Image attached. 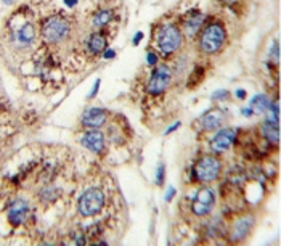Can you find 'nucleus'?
I'll use <instances>...</instances> for the list:
<instances>
[{
	"mask_svg": "<svg viewBox=\"0 0 281 246\" xmlns=\"http://www.w3.org/2000/svg\"><path fill=\"white\" fill-rule=\"evenodd\" d=\"M164 179H166V166L161 163L156 169V184L158 185H163L164 184Z\"/></svg>",
	"mask_w": 281,
	"mask_h": 246,
	"instance_id": "20",
	"label": "nucleus"
},
{
	"mask_svg": "<svg viewBox=\"0 0 281 246\" xmlns=\"http://www.w3.org/2000/svg\"><path fill=\"white\" fill-rule=\"evenodd\" d=\"M262 133H264V137L267 138V142H270L273 145H278L280 143V127H278V123L272 121V119L265 121L262 124Z\"/></svg>",
	"mask_w": 281,
	"mask_h": 246,
	"instance_id": "14",
	"label": "nucleus"
},
{
	"mask_svg": "<svg viewBox=\"0 0 281 246\" xmlns=\"http://www.w3.org/2000/svg\"><path fill=\"white\" fill-rule=\"evenodd\" d=\"M143 39V32L142 31H138L135 36H133V45H138L140 44V40Z\"/></svg>",
	"mask_w": 281,
	"mask_h": 246,
	"instance_id": "28",
	"label": "nucleus"
},
{
	"mask_svg": "<svg viewBox=\"0 0 281 246\" xmlns=\"http://www.w3.org/2000/svg\"><path fill=\"white\" fill-rule=\"evenodd\" d=\"M269 107H270V100L264 94H259L251 100V108L254 111H259V113H264V111L269 110Z\"/></svg>",
	"mask_w": 281,
	"mask_h": 246,
	"instance_id": "17",
	"label": "nucleus"
},
{
	"mask_svg": "<svg viewBox=\"0 0 281 246\" xmlns=\"http://www.w3.org/2000/svg\"><path fill=\"white\" fill-rule=\"evenodd\" d=\"M269 110L272 111V121L278 123V118H280V107H278V102H275V103H270Z\"/></svg>",
	"mask_w": 281,
	"mask_h": 246,
	"instance_id": "22",
	"label": "nucleus"
},
{
	"mask_svg": "<svg viewBox=\"0 0 281 246\" xmlns=\"http://www.w3.org/2000/svg\"><path fill=\"white\" fill-rule=\"evenodd\" d=\"M236 135H238L236 129H222L214 135L210 146H212V150L215 153H223L236 142Z\"/></svg>",
	"mask_w": 281,
	"mask_h": 246,
	"instance_id": "8",
	"label": "nucleus"
},
{
	"mask_svg": "<svg viewBox=\"0 0 281 246\" xmlns=\"http://www.w3.org/2000/svg\"><path fill=\"white\" fill-rule=\"evenodd\" d=\"M116 57V52L114 50H106L103 53V58H106V60H111V58H114Z\"/></svg>",
	"mask_w": 281,
	"mask_h": 246,
	"instance_id": "29",
	"label": "nucleus"
},
{
	"mask_svg": "<svg viewBox=\"0 0 281 246\" xmlns=\"http://www.w3.org/2000/svg\"><path fill=\"white\" fill-rule=\"evenodd\" d=\"M225 123V115L222 110H210L202 118V125L206 130H219Z\"/></svg>",
	"mask_w": 281,
	"mask_h": 246,
	"instance_id": "13",
	"label": "nucleus"
},
{
	"mask_svg": "<svg viewBox=\"0 0 281 246\" xmlns=\"http://www.w3.org/2000/svg\"><path fill=\"white\" fill-rule=\"evenodd\" d=\"M225 40H227V31H225V27L219 23H214L202 32L201 42H199L201 50L209 55L217 53L223 47Z\"/></svg>",
	"mask_w": 281,
	"mask_h": 246,
	"instance_id": "2",
	"label": "nucleus"
},
{
	"mask_svg": "<svg viewBox=\"0 0 281 246\" xmlns=\"http://www.w3.org/2000/svg\"><path fill=\"white\" fill-rule=\"evenodd\" d=\"M252 113H254V110H252L251 107H249V108H243V110H241V115L248 116V118H249V116H251Z\"/></svg>",
	"mask_w": 281,
	"mask_h": 246,
	"instance_id": "31",
	"label": "nucleus"
},
{
	"mask_svg": "<svg viewBox=\"0 0 281 246\" xmlns=\"http://www.w3.org/2000/svg\"><path fill=\"white\" fill-rule=\"evenodd\" d=\"M36 37V29H34L32 24H24L18 32V39L23 42V44H31Z\"/></svg>",
	"mask_w": 281,
	"mask_h": 246,
	"instance_id": "18",
	"label": "nucleus"
},
{
	"mask_svg": "<svg viewBox=\"0 0 281 246\" xmlns=\"http://www.w3.org/2000/svg\"><path fill=\"white\" fill-rule=\"evenodd\" d=\"M104 208V193L100 188H89L79 198V213L84 217L96 216Z\"/></svg>",
	"mask_w": 281,
	"mask_h": 246,
	"instance_id": "3",
	"label": "nucleus"
},
{
	"mask_svg": "<svg viewBox=\"0 0 281 246\" xmlns=\"http://www.w3.org/2000/svg\"><path fill=\"white\" fill-rule=\"evenodd\" d=\"M220 174H222V163L219 158L212 156V154H204V156H201L193 169L194 179L201 182V184L215 182L220 177Z\"/></svg>",
	"mask_w": 281,
	"mask_h": 246,
	"instance_id": "1",
	"label": "nucleus"
},
{
	"mask_svg": "<svg viewBox=\"0 0 281 246\" xmlns=\"http://www.w3.org/2000/svg\"><path fill=\"white\" fill-rule=\"evenodd\" d=\"M111 19H112V11L111 10H104V11H100L95 16L94 23H95L96 27H103V26H106Z\"/></svg>",
	"mask_w": 281,
	"mask_h": 246,
	"instance_id": "19",
	"label": "nucleus"
},
{
	"mask_svg": "<svg viewBox=\"0 0 281 246\" xmlns=\"http://www.w3.org/2000/svg\"><path fill=\"white\" fill-rule=\"evenodd\" d=\"M172 82V71L167 65H159L154 68V71L148 82V92L151 95H161L169 89Z\"/></svg>",
	"mask_w": 281,
	"mask_h": 246,
	"instance_id": "5",
	"label": "nucleus"
},
{
	"mask_svg": "<svg viewBox=\"0 0 281 246\" xmlns=\"http://www.w3.org/2000/svg\"><path fill=\"white\" fill-rule=\"evenodd\" d=\"M104 123H106V111L100 108H90L82 116V124L90 129L101 127Z\"/></svg>",
	"mask_w": 281,
	"mask_h": 246,
	"instance_id": "11",
	"label": "nucleus"
},
{
	"mask_svg": "<svg viewBox=\"0 0 281 246\" xmlns=\"http://www.w3.org/2000/svg\"><path fill=\"white\" fill-rule=\"evenodd\" d=\"M175 193H177V190H175V187H169V190H167V193H166V201L167 203H171L172 200H174V196H175Z\"/></svg>",
	"mask_w": 281,
	"mask_h": 246,
	"instance_id": "24",
	"label": "nucleus"
},
{
	"mask_svg": "<svg viewBox=\"0 0 281 246\" xmlns=\"http://www.w3.org/2000/svg\"><path fill=\"white\" fill-rule=\"evenodd\" d=\"M236 97L240 98V100H243V98H246V90H243V89H238V90H236Z\"/></svg>",
	"mask_w": 281,
	"mask_h": 246,
	"instance_id": "32",
	"label": "nucleus"
},
{
	"mask_svg": "<svg viewBox=\"0 0 281 246\" xmlns=\"http://www.w3.org/2000/svg\"><path fill=\"white\" fill-rule=\"evenodd\" d=\"M252 227H254V217H252V216L241 217V219L236 221V224H235L233 232H231V238H233L235 242L244 240V238L251 234Z\"/></svg>",
	"mask_w": 281,
	"mask_h": 246,
	"instance_id": "12",
	"label": "nucleus"
},
{
	"mask_svg": "<svg viewBox=\"0 0 281 246\" xmlns=\"http://www.w3.org/2000/svg\"><path fill=\"white\" fill-rule=\"evenodd\" d=\"M158 45L166 57L177 52L182 47V32L179 27L175 24H166L161 27L158 34Z\"/></svg>",
	"mask_w": 281,
	"mask_h": 246,
	"instance_id": "4",
	"label": "nucleus"
},
{
	"mask_svg": "<svg viewBox=\"0 0 281 246\" xmlns=\"http://www.w3.org/2000/svg\"><path fill=\"white\" fill-rule=\"evenodd\" d=\"M69 31H71V26H69L68 21L55 16L45 23L42 34H44V39L47 42H60L69 36Z\"/></svg>",
	"mask_w": 281,
	"mask_h": 246,
	"instance_id": "6",
	"label": "nucleus"
},
{
	"mask_svg": "<svg viewBox=\"0 0 281 246\" xmlns=\"http://www.w3.org/2000/svg\"><path fill=\"white\" fill-rule=\"evenodd\" d=\"M272 55H273V57H275L277 60H278V57H280V45H278V42H277V40H275V42H273Z\"/></svg>",
	"mask_w": 281,
	"mask_h": 246,
	"instance_id": "27",
	"label": "nucleus"
},
{
	"mask_svg": "<svg viewBox=\"0 0 281 246\" xmlns=\"http://www.w3.org/2000/svg\"><path fill=\"white\" fill-rule=\"evenodd\" d=\"M89 50L94 55H100L104 48H106V39H104L101 34H92L87 40Z\"/></svg>",
	"mask_w": 281,
	"mask_h": 246,
	"instance_id": "15",
	"label": "nucleus"
},
{
	"mask_svg": "<svg viewBox=\"0 0 281 246\" xmlns=\"http://www.w3.org/2000/svg\"><path fill=\"white\" fill-rule=\"evenodd\" d=\"M29 216V205L24 200H15L11 203V206L8 209V221L11 226H21Z\"/></svg>",
	"mask_w": 281,
	"mask_h": 246,
	"instance_id": "9",
	"label": "nucleus"
},
{
	"mask_svg": "<svg viewBox=\"0 0 281 246\" xmlns=\"http://www.w3.org/2000/svg\"><path fill=\"white\" fill-rule=\"evenodd\" d=\"M81 143L90 151L100 153L104 148V135L100 130H89L84 133V137L81 138Z\"/></svg>",
	"mask_w": 281,
	"mask_h": 246,
	"instance_id": "10",
	"label": "nucleus"
},
{
	"mask_svg": "<svg viewBox=\"0 0 281 246\" xmlns=\"http://www.w3.org/2000/svg\"><path fill=\"white\" fill-rule=\"evenodd\" d=\"M100 84H101V81H100V79H96V81H95L92 92L89 94V97H87V98H95V97H96V94H98V89H100Z\"/></svg>",
	"mask_w": 281,
	"mask_h": 246,
	"instance_id": "25",
	"label": "nucleus"
},
{
	"mask_svg": "<svg viewBox=\"0 0 281 246\" xmlns=\"http://www.w3.org/2000/svg\"><path fill=\"white\" fill-rule=\"evenodd\" d=\"M202 76H204V68H201V66H196L194 68V71L191 73V76H189V79H193L194 77V82H193V86L196 82H199L202 79Z\"/></svg>",
	"mask_w": 281,
	"mask_h": 246,
	"instance_id": "21",
	"label": "nucleus"
},
{
	"mask_svg": "<svg viewBox=\"0 0 281 246\" xmlns=\"http://www.w3.org/2000/svg\"><path fill=\"white\" fill-rule=\"evenodd\" d=\"M146 61H148L150 66H154V65L158 63V55L154 53L153 50H150L148 53H146Z\"/></svg>",
	"mask_w": 281,
	"mask_h": 246,
	"instance_id": "23",
	"label": "nucleus"
},
{
	"mask_svg": "<svg viewBox=\"0 0 281 246\" xmlns=\"http://www.w3.org/2000/svg\"><path fill=\"white\" fill-rule=\"evenodd\" d=\"M204 23V15H193L191 18H188L187 19V23H185V29H187V32L189 34V36H194L196 32L199 31V27H201V24Z\"/></svg>",
	"mask_w": 281,
	"mask_h": 246,
	"instance_id": "16",
	"label": "nucleus"
},
{
	"mask_svg": "<svg viewBox=\"0 0 281 246\" xmlns=\"http://www.w3.org/2000/svg\"><path fill=\"white\" fill-rule=\"evenodd\" d=\"M215 205V195L210 188H201L198 193H196L194 200L191 203V211L196 216H207L210 214V211L214 209Z\"/></svg>",
	"mask_w": 281,
	"mask_h": 246,
	"instance_id": "7",
	"label": "nucleus"
},
{
	"mask_svg": "<svg viewBox=\"0 0 281 246\" xmlns=\"http://www.w3.org/2000/svg\"><path fill=\"white\" fill-rule=\"evenodd\" d=\"M227 97H228V92H227V90H219V92L212 95L214 100H223V98H227Z\"/></svg>",
	"mask_w": 281,
	"mask_h": 246,
	"instance_id": "26",
	"label": "nucleus"
},
{
	"mask_svg": "<svg viewBox=\"0 0 281 246\" xmlns=\"http://www.w3.org/2000/svg\"><path fill=\"white\" fill-rule=\"evenodd\" d=\"M77 3V0H65V5L66 6H74Z\"/></svg>",
	"mask_w": 281,
	"mask_h": 246,
	"instance_id": "33",
	"label": "nucleus"
},
{
	"mask_svg": "<svg viewBox=\"0 0 281 246\" xmlns=\"http://www.w3.org/2000/svg\"><path fill=\"white\" fill-rule=\"evenodd\" d=\"M180 125H182L180 123H175V124H172L171 127H169V129L166 130V135H167V133H172V132H175V129H179Z\"/></svg>",
	"mask_w": 281,
	"mask_h": 246,
	"instance_id": "30",
	"label": "nucleus"
}]
</instances>
